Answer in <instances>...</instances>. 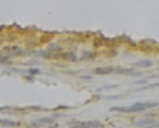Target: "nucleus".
I'll list each match as a JSON object with an SVG mask.
<instances>
[{
    "label": "nucleus",
    "mask_w": 159,
    "mask_h": 128,
    "mask_svg": "<svg viewBox=\"0 0 159 128\" xmlns=\"http://www.w3.org/2000/svg\"><path fill=\"white\" fill-rule=\"evenodd\" d=\"M50 128H59V126H57V125H56V126H50Z\"/></svg>",
    "instance_id": "obj_10"
},
{
    "label": "nucleus",
    "mask_w": 159,
    "mask_h": 128,
    "mask_svg": "<svg viewBox=\"0 0 159 128\" xmlns=\"http://www.w3.org/2000/svg\"><path fill=\"white\" fill-rule=\"evenodd\" d=\"M0 125H4V126H18L20 123H16V121H13V119H2Z\"/></svg>",
    "instance_id": "obj_7"
},
{
    "label": "nucleus",
    "mask_w": 159,
    "mask_h": 128,
    "mask_svg": "<svg viewBox=\"0 0 159 128\" xmlns=\"http://www.w3.org/2000/svg\"><path fill=\"white\" fill-rule=\"evenodd\" d=\"M29 73H30V75H38V73H41V71H39V70H36V68H30V70H29Z\"/></svg>",
    "instance_id": "obj_8"
},
{
    "label": "nucleus",
    "mask_w": 159,
    "mask_h": 128,
    "mask_svg": "<svg viewBox=\"0 0 159 128\" xmlns=\"http://www.w3.org/2000/svg\"><path fill=\"white\" fill-rule=\"evenodd\" d=\"M9 61V55H0V62H7Z\"/></svg>",
    "instance_id": "obj_9"
},
{
    "label": "nucleus",
    "mask_w": 159,
    "mask_h": 128,
    "mask_svg": "<svg viewBox=\"0 0 159 128\" xmlns=\"http://www.w3.org/2000/svg\"><path fill=\"white\" fill-rule=\"evenodd\" d=\"M95 55H97L95 52H84V53L80 55V59H82V61H91V59H95Z\"/></svg>",
    "instance_id": "obj_6"
},
{
    "label": "nucleus",
    "mask_w": 159,
    "mask_h": 128,
    "mask_svg": "<svg viewBox=\"0 0 159 128\" xmlns=\"http://www.w3.org/2000/svg\"><path fill=\"white\" fill-rule=\"evenodd\" d=\"M102 123L100 121H88V123H79V121H73L70 128H100Z\"/></svg>",
    "instance_id": "obj_2"
},
{
    "label": "nucleus",
    "mask_w": 159,
    "mask_h": 128,
    "mask_svg": "<svg viewBox=\"0 0 159 128\" xmlns=\"http://www.w3.org/2000/svg\"><path fill=\"white\" fill-rule=\"evenodd\" d=\"M152 66V61H148V59H145V61H138L136 64H134V68H150Z\"/></svg>",
    "instance_id": "obj_5"
},
{
    "label": "nucleus",
    "mask_w": 159,
    "mask_h": 128,
    "mask_svg": "<svg viewBox=\"0 0 159 128\" xmlns=\"http://www.w3.org/2000/svg\"><path fill=\"white\" fill-rule=\"evenodd\" d=\"M52 123H56V117H39V119L34 121V125L30 128H36V126H45V125H52Z\"/></svg>",
    "instance_id": "obj_3"
},
{
    "label": "nucleus",
    "mask_w": 159,
    "mask_h": 128,
    "mask_svg": "<svg viewBox=\"0 0 159 128\" xmlns=\"http://www.w3.org/2000/svg\"><path fill=\"white\" fill-rule=\"evenodd\" d=\"M148 107H157V101H138L134 105L130 107H113L111 110H115V112H127V114H132V112H143L147 110Z\"/></svg>",
    "instance_id": "obj_1"
},
{
    "label": "nucleus",
    "mask_w": 159,
    "mask_h": 128,
    "mask_svg": "<svg viewBox=\"0 0 159 128\" xmlns=\"http://www.w3.org/2000/svg\"><path fill=\"white\" fill-rule=\"evenodd\" d=\"M113 71H115L113 66H109V68H95V75H109Z\"/></svg>",
    "instance_id": "obj_4"
}]
</instances>
